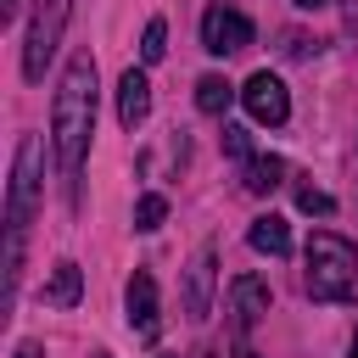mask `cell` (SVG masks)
Wrapping results in <instances>:
<instances>
[{
    "label": "cell",
    "mask_w": 358,
    "mask_h": 358,
    "mask_svg": "<svg viewBox=\"0 0 358 358\" xmlns=\"http://www.w3.org/2000/svg\"><path fill=\"white\" fill-rule=\"evenodd\" d=\"M17 358H45V347L39 341H17Z\"/></svg>",
    "instance_id": "19"
},
{
    "label": "cell",
    "mask_w": 358,
    "mask_h": 358,
    "mask_svg": "<svg viewBox=\"0 0 358 358\" xmlns=\"http://www.w3.org/2000/svg\"><path fill=\"white\" fill-rule=\"evenodd\" d=\"M296 6H302V11H319V6H324V0H296Z\"/></svg>",
    "instance_id": "21"
},
{
    "label": "cell",
    "mask_w": 358,
    "mask_h": 358,
    "mask_svg": "<svg viewBox=\"0 0 358 358\" xmlns=\"http://www.w3.org/2000/svg\"><path fill=\"white\" fill-rule=\"evenodd\" d=\"M17 6H22V0H0V17H17Z\"/></svg>",
    "instance_id": "20"
},
{
    "label": "cell",
    "mask_w": 358,
    "mask_h": 358,
    "mask_svg": "<svg viewBox=\"0 0 358 358\" xmlns=\"http://www.w3.org/2000/svg\"><path fill=\"white\" fill-rule=\"evenodd\" d=\"M246 241H252V252H268V257H285L291 252V229H285V218H252V229H246Z\"/></svg>",
    "instance_id": "12"
},
{
    "label": "cell",
    "mask_w": 358,
    "mask_h": 358,
    "mask_svg": "<svg viewBox=\"0 0 358 358\" xmlns=\"http://www.w3.org/2000/svg\"><path fill=\"white\" fill-rule=\"evenodd\" d=\"M50 134H56L50 145H56L67 201L78 207V173H84V151H90V134H95V56L90 50H73L67 67H62V84H56V101H50Z\"/></svg>",
    "instance_id": "1"
},
{
    "label": "cell",
    "mask_w": 358,
    "mask_h": 358,
    "mask_svg": "<svg viewBox=\"0 0 358 358\" xmlns=\"http://www.w3.org/2000/svg\"><path fill=\"white\" fill-rule=\"evenodd\" d=\"M67 11H73V0H34V22H28V45H22V73L28 78H45V62L56 56Z\"/></svg>",
    "instance_id": "4"
},
{
    "label": "cell",
    "mask_w": 358,
    "mask_h": 358,
    "mask_svg": "<svg viewBox=\"0 0 358 358\" xmlns=\"http://www.w3.org/2000/svg\"><path fill=\"white\" fill-rule=\"evenodd\" d=\"M241 101H246V112H252L257 123H268V129L291 117V95H285V84H280L268 67H263V73H252V78L241 84Z\"/></svg>",
    "instance_id": "6"
},
{
    "label": "cell",
    "mask_w": 358,
    "mask_h": 358,
    "mask_svg": "<svg viewBox=\"0 0 358 358\" xmlns=\"http://www.w3.org/2000/svg\"><path fill=\"white\" fill-rule=\"evenodd\" d=\"M224 151H229V157H252V140H246V129H224Z\"/></svg>",
    "instance_id": "18"
},
{
    "label": "cell",
    "mask_w": 358,
    "mask_h": 358,
    "mask_svg": "<svg viewBox=\"0 0 358 358\" xmlns=\"http://www.w3.org/2000/svg\"><path fill=\"white\" fill-rule=\"evenodd\" d=\"M296 207H302V213H319V218H330V213H336V201H330L324 190H313V185H302V190H296Z\"/></svg>",
    "instance_id": "17"
},
{
    "label": "cell",
    "mask_w": 358,
    "mask_h": 358,
    "mask_svg": "<svg viewBox=\"0 0 358 358\" xmlns=\"http://www.w3.org/2000/svg\"><path fill=\"white\" fill-rule=\"evenodd\" d=\"M145 112H151V78H145L140 67H129V73L117 78V123H123V129H140Z\"/></svg>",
    "instance_id": "10"
},
{
    "label": "cell",
    "mask_w": 358,
    "mask_h": 358,
    "mask_svg": "<svg viewBox=\"0 0 358 358\" xmlns=\"http://www.w3.org/2000/svg\"><path fill=\"white\" fill-rule=\"evenodd\" d=\"M280 179H285V162L280 157H246V190L252 196H268Z\"/></svg>",
    "instance_id": "14"
},
{
    "label": "cell",
    "mask_w": 358,
    "mask_h": 358,
    "mask_svg": "<svg viewBox=\"0 0 358 358\" xmlns=\"http://www.w3.org/2000/svg\"><path fill=\"white\" fill-rule=\"evenodd\" d=\"M263 313H268V285H263L257 274H235V280H229V330L246 336Z\"/></svg>",
    "instance_id": "8"
},
{
    "label": "cell",
    "mask_w": 358,
    "mask_h": 358,
    "mask_svg": "<svg viewBox=\"0 0 358 358\" xmlns=\"http://www.w3.org/2000/svg\"><path fill=\"white\" fill-rule=\"evenodd\" d=\"M45 145L39 134H22L17 140V162H11V190H6V296L17 291V274H22V235L34 224V207H39V190H45Z\"/></svg>",
    "instance_id": "2"
},
{
    "label": "cell",
    "mask_w": 358,
    "mask_h": 358,
    "mask_svg": "<svg viewBox=\"0 0 358 358\" xmlns=\"http://www.w3.org/2000/svg\"><path fill=\"white\" fill-rule=\"evenodd\" d=\"M229 101H235V84L229 78H218V73H207V78H196V106L201 112H229Z\"/></svg>",
    "instance_id": "13"
},
{
    "label": "cell",
    "mask_w": 358,
    "mask_h": 358,
    "mask_svg": "<svg viewBox=\"0 0 358 358\" xmlns=\"http://www.w3.org/2000/svg\"><path fill=\"white\" fill-rule=\"evenodd\" d=\"M140 56H145V62H162V56H168V28H162V17H151V22H145Z\"/></svg>",
    "instance_id": "15"
},
{
    "label": "cell",
    "mask_w": 358,
    "mask_h": 358,
    "mask_svg": "<svg viewBox=\"0 0 358 358\" xmlns=\"http://www.w3.org/2000/svg\"><path fill=\"white\" fill-rule=\"evenodd\" d=\"M241 358H257V352H241Z\"/></svg>",
    "instance_id": "23"
},
{
    "label": "cell",
    "mask_w": 358,
    "mask_h": 358,
    "mask_svg": "<svg viewBox=\"0 0 358 358\" xmlns=\"http://www.w3.org/2000/svg\"><path fill=\"white\" fill-rule=\"evenodd\" d=\"M308 296L358 308V246L341 241L336 229H313L308 241Z\"/></svg>",
    "instance_id": "3"
},
{
    "label": "cell",
    "mask_w": 358,
    "mask_h": 358,
    "mask_svg": "<svg viewBox=\"0 0 358 358\" xmlns=\"http://www.w3.org/2000/svg\"><path fill=\"white\" fill-rule=\"evenodd\" d=\"M162 218H168V201L162 196H140L134 201V229H157Z\"/></svg>",
    "instance_id": "16"
},
{
    "label": "cell",
    "mask_w": 358,
    "mask_h": 358,
    "mask_svg": "<svg viewBox=\"0 0 358 358\" xmlns=\"http://www.w3.org/2000/svg\"><path fill=\"white\" fill-rule=\"evenodd\" d=\"M78 291H84V274H78L73 257H62V263L50 268V280H45V302H50V308H73Z\"/></svg>",
    "instance_id": "11"
},
{
    "label": "cell",
    "mask_w": 358,
    "mask_h": 358,
    "mask_svg": "<svg viewBox=\"0 0 358 358\" xmlns=\"http://www.w3.org/2000/svg\"><path fill=\"white\" fill-rule=\"evenodd\" d=\"M252 45V22L235 11V6H207L201 11V50L213 56H235Z\"/></svg>",
    "instance_id": "5"
},
{
    "label": "cell",
    "mask_w": 358,
    "mask_h": 358,
    "mask_svg": "<svg viewBox=\"0 0 358 358\" xmlns=\"http://www.w3.org/2000/svg\"><path fill=\"white\" fill-rule=\"evenodd\" d=\"M123 302H129V324H134V336H140V341H157L162 313H157V280H151L145 268H134V280H129Z\"/></svg>",
    "instance_id": "9"
},
{
    "label": "cell",
    "mask_w": 358,
    "mask_h": 358,
    "mask_svg": "<svg viewBox=\"0 0 358 358\" xmlns=\"http://www.w3.org/2000/svg\"><path fill=\"white\" fill-rule=\"evenodd\" d=\"M213 285H218V252L213 246H196V257L185 268V313L190 319H207L213 313Z\"/></svg>",
    "instance_id": "7"
},
{
    "label": "cell",
    "mask_w": 358,
    "mask_h": 358,
    "mask_svg": "<svg viewBox=\"0 0 358 358\" xmlns=\"http://www.w3.org/2000/svg\"><path fill=\"white\" fill-rule=\"evenodd\" d=\"M352 358H358V336H352Z\"/></svg>",
    "instance_id": "22"
}]
</instances>
